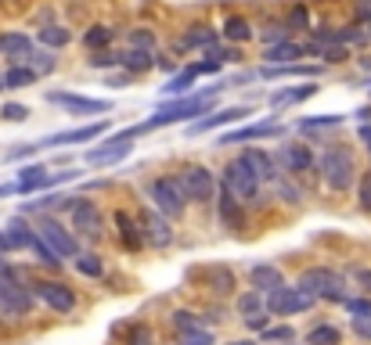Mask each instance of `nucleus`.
Returning a JSON list of instances; mask_svg holds the SVG:
<instances>
[{
  "label": "nucleus",
  "instance_id": "23",
  "mask_svg": "<svg viewBox=\"0 0 371 345\" xmlns=\"http://www.w3.org/2000/svg\"><path fill=\"white\" fill-rule=\"evenodd\" d=\"M249 280H253V288L263 292V295H270V292H277V288H285L282 270H277V266H267V263L253 266V270H249Z\"/></svg>",
  "mask_w": 371,
  "mask_h": 345
},
{
  "label": "nucleus",
  "instance_id": "34",
  "mask_svg": "<svg viewBox=\"0 0 371 345\" xmlns=\"http://www.w3.org/2000/svg\"><path fill=\"white\" fill-rule=\"evenodd\" d=\"M69 40H73V33H69L65 25H54V22H51V25L40 29V44H47V47H65Z\"/></svg>",
  "mask_w": 371,
  "mask_h": 345
},
{
  "label": "nucleus",
  "instance_id": "20",
  "mask_svg": "<svg viewBox=\"0 0 371 345\" xmlns=\"http://www.w3.org/2000/svg\"><path fill=\"white\" fill-rule=\"evenodd\" d=\"M277 162H282L289 173H306L314 166V155L306 144H285L282 151H277Z\"/></svg>",
  "mask_w": 371,
  "mask_h": 345
},
{
  "label": "nucleus",
  "instance_id": "4",
  "mask_svg": "<svg viewBox=\"0 0 371 345\" xmlns=\"http://www.w3.org/2000/svg\"><path fill=\"white\" fill-rule=\"evenodd\" d=\"M296 288H303L310 299L346 302V280H343V273H335V270H328V266H314V270H306V273L299 277V285H296Z\"/></svg>",
  "mask_w": 371,
  "mask_h": 345
},
{
  "label": "nucleus",
  "instance_id": "33",
  "mask_svg": "<svg viewBox=\"0 0 371 345\" xmlns=\"http://www.w3.org/2000/svg\"><path fill=\"white\" fill-rule=\"evenodd\" d=\"M195 65L191 69H184V72H177L166 86H163V93H173V98H188V93H191V83H195Z\"/></svg>",
  "mask_w": 371,
  "mask_h": 345
},
{
  "label": "nucleus",
  "instance_id": "57",
  "mask_svg": "<svg viewBox=\"0 0 371 345\" xmlns=\"http://www.w3.org/2000/svg\"><path fill=\"white\" fill-rule=\"evenodd\" d=\"M0 280H18L15 266H11V263H4V259H0Z\"/></svg>",
  "mask_w": 371,
  "mask_h": 345
},
{
  "label": "nucleus",
  "instance_id": "24",
  "mask_svg": "<svg viewBox=\"0 0 371 345\" xmlns=\"http://www.w3.org/2000/svg\"><path fill=\"white\" fill-rule=\"evenodd\" d=\"M306 54V47L303 44H292V40H285V44H274V47H267L263 51V58L270 61V65H296V61Z\"/></svg>",
  "mask_w": 371,
  "mask_h": 345
},
{
  "label": "nucleus",
  "instance_id": "46",
  "mask_svg": "<svg viewBox=\"0 0 371 345\" xmlns=\"http://www.w3.org/2000/svg\"><path fill=\"white\" fill-rule=\"evenodd\" d=\"M0 115H4L8 122H25L29 119V108L25 105H4V108H0Z\"/></svg>",
  "mask_w": 371,
  "mask_h": 345
},
{
  "label": "nucleus",
  "instance_id": "21",
  "mask_svg": "<svg viewBox=\"0 0 371 345\" xmlns=\"http://www.w3.org/2000/svg\"><path fill=\"white\" fill-rule=\"evenodd\" d=\"M54 173H47L44 166H25L22 176H18V195H33V191H44V187H54Z\"/></svg>",
  "mask_w": 371,
  "mask_h": 345
},
{
  "label": "nucleus",
  "instance_id": "9",
  "mask_svg": "<svg viewBox=\"0 0 371 345\" xmlns=\"http://www.w3.org/2000/svg\"><path fill=\"white\" fill-rule=\"evenodd\" d=\"M51 105H61L73 115H94V112H108L112 101H101V98H80V93H69V90H51L47 93Z\"/></svg>",
  "mask_w": 371,
  "mask_h": 345
},
{
  "label": "nucleus",
  "instance_id": "52",
  "mask_svg": "<svg viewBox=\"0 0 371 345\" xmlns=\"http://www.w3.org/2000/svg\"><path fill=\"white\" fill-rule=\"evenodd\" d=\"M90 65H94V69H108V65H119V54H94V58H90Z\"/></svg>",
  "mask_w": 371,
  "mask_h": 345
},
{
  "label": "nucleus",
  "instance_id": "27",
  "mask_svg": "<svg viewBox=\"0 0 371 345\" xmlns=\"http://www.w3.org/2000/svg\"><path fill=\"white\" fill-rule=\"evenodd\" d=\"M220 219H224V227L227 230H241L245 227V216H241V205H238V198L224 187V195H220Z\"/></svg>",
  "mask_w": 371,
  "mask_h": 345
},
{
  "label": "nucleus",
  "instance_id": "49",
  "mask_svg": "<svg viewBox=\"0 0 371 345\" xmlns=\"http://www.w3.org/2000/svg\"><path fill=\"white\" fill-rule=\"evenodd\" d=\"M270 317H274V313H270V309H263V313H256V317H249L245 324H249L253 331H260V334H263V331L270 327Z\"/></svg>",
  "mask_w": 371,
  "mask_h": 345
},
{
  "label": "nucleus",
  "instance_id": "35",
  "mask_svg": "<svg viewBox=\"0 0 371 345\" xmlns=\"http://www.w3.org/2000/svg\"><path fill=\"white\" fill-rule=\"evenodd\" d=\"M112 37H115V29H108V25H90L87 33H83V44L94 51V47H108Z\"/></svg>",
  "mask_w": 371,
  "mask_h": 345
},
{
  "label": "nucleus",
  "instance_id": "51",
  "mask_svg": "<svg viewBox=\"0 0 371 345\" xmlns=\"http://www.w3.org/2000/svg\"><path fill=\"white\" fill-rule=\"evenodd\" d=\"M220 65H224L220 58H206V61H199V65H195V72L199 76H213V72H220Z\"/></svg>",
  "mask_w": 371,
  "mask_h": 345
},
{
  "label": "nucleus",
  "instance_id": "15",
  "mask_svg": "<svg viewBox=\"0 0 371 345\" xmlns=\"http://www.w3.org/2000/svg\"><path fill=\"white\" fill-rule=\"evenodd\" d=\"M112 219H115V234H119V245L127 248V252H141V248L148 245V241H144V230H141V219H134L130 212H122V209H119Z\"/></svg>",
  "mask_w": 371,
  "mask_h": 345
},
{
  "label": "nucleus",
  "instance_id": "7",
  "mask_svg": "<svg viewBox=\"0 0 371 345\" xmlns=\"http://www.w3.org/2000/svg\"><path fill=\"white\" fill-rule=\"evenodd\" d=\"M310 306H314V299L303 288H277V292L267 295V309L274 317H296V313H306Z\"/></svg>",
  "mask_w": 371,
  "mask_h": 345
},
{
  "label": "nucleus",
  "instance_id": "6",
  "mask_svg": "<svg viewBox=\"0 0 371 345\" xmlns=\"http://www.w3.org/2000/svg\"><path fill=\"white\" fill-rule=\"evenodd\" d=\"M33 230H37V234H40V237H44V241L51 245V248H54L61 263H65V259H73V263H76V256H80L76 234H73V230H65V227L58 223V219H51V216H40Z\"/></svg>",
  "mask_w": 371,
  "mask_h": 345
},
{
  "label": "nucleus",
  "instance_id": "53",
  "mask_svg": "<svg viewBox=\"0 0 371 345\" xmlns=\"http://www.w3.org/2000/svg\"><path fill=\"white\" fill-rule=\"evenodd\" d=\"M353 280L364 288V295H371V270H364V266H357L353 270Z\"/></svg>",
  "mask_w": 371,
  "mask_h": 345
},
{
  "label": "nucleus",
  "instance_id": "32",
  "mask_svg": "<svg viewBox=\"0 0 371 345\" xmlns=\"http://www.w3.org/2000/svg\"><path fill=\"white\" fill-rule=\"evenodd\" d=\"M224 37H227L231 44H245V40H253V25L245 22L241 15H231V18L224 22Z\"/></svg>",
  "mask_w": 371,
  "mask_h": 345
},
{
  "label": "nucleus",
  "instance_id": "17",
  "mask_svg": "<svg viewBox=\"0 0 371 345\" xmlns=\"http://www.w3.org/2000/svg\"><path fill=\"white\" fill-rule=\"evenodd\" d=\"M0 54H4L11 65H22V61L33 58V40L25 33H0Z\"/></svg>",
  "mask_w": 371,
  "mask_h": 345
},
{
  "label": "nucleus",
  "instance_id": "8",
  "mask_svg": "<svg viewBox=\"0 0 371 345\" xmlns=\"http://www.w3.org/2000/svg\"><path fill=\"white\" fill-rule=\"evenodd\" d=\"M33 309V292L22 288L18 280H0V313L4 317H25Z\"/></svg>",
  "mask_w": 371,
  "mask_h": 345
},
{
  "label": "nucleus",
  "instance_id": "31",
  "mask_svg": "<svg viewBox=\"0 0 371 345\" xmlns=\"http://www.w3.org/2000/svg\"><path fill=\"white\" fill-rule=\"evenodd\" d=\"M40 76L33 72V69H29V65H11L8 72H4V86L8 90H22V86H33Z\"/></svg>",
  "mask_w": 371,
  "mask_h": 345
},
{
  "label": "nucleus",
  "instance_id": "18",
  "mask_svg": "<svg viewBox=\"0 0 371 345\" xmlns=\"http://www.w3.org/2000/svg\"><path fill=\"white\" fill-rule=\"evenodd\" d=\"M206 285H209V292H213L216 299H227V295H234V288H238V277H234L231 266L216 263V266L206 270Z\"/></svg>",
  "mask_w": 371,
  "mask_h": 345
},
{
  "label": "nucleus",
  "instance_id": "16",
  "mask_svg": "<svg viewBox=\"0 0 371 345\" xmlns=\"http://www.w3.org/2000/svg\"><path fill=\"white\" fill-rule=\"evenodd\" d=\"M108 130V122H90V126H80V130H69V134H51L44 141H37L40 148H61V144H83V141H98L101 134Z\"/></svg>",
  "mask_w": 371,
  "mask_h": 345
},
{
  "label": "nucleus",
  "instance_id": "22",
  "mask_svg": "<svg viewBox=\"0 0 371 345\" xmlns=\"http://www.w3.org/2000/svg\"><path fill=\"white\" fill-rule=\"evenodd\" d=\"M245 115H253V108H224V112H216V115H206V119H199V122H191V134H209V130H216V126H224V122H238V119H245Z\"/></svg>",
  "mask_w": 371,
  "mask_h": 345
},
{
  "label": "nucleus",
  "instance_id": "11",
  "mask_svg": "<svg viewBox=\"0 0 371 345\" xmlns=\"http://www.w3.org/2000/svg\"><path fill=\"white\" fill-rule=\"evenodd\" d=\"M180 180H184V187H188V198H191V202H202V205L213 202V195H216V176H213L206 166H188Z\"/></svg>",
  "mask_w": 371,
  "mask_h": 345
},
{
  "label": "nucleus",
  "instance_id": "37",
  "mask_svg": "<svg viewBox=\"0 0 371 345\" xmlns=\"http://www.w3.org/2000/svg\"><path fill=\"white\" fill-rule=\"evenodd\" d=\"M76 270H80L83 277H101V273H105V263H101V256H94V252H80V256H76Z\"/></svg>",
  "mask_w": 371,
  "mask_h": 345
},
{
  "label": "nucleus",
  "instance_id": "48",
  "mask_svg": "<svg viewBox=\"0 0 371 345\" xmlns=\"http://www.w3.org/2000/svg\"><path fill=\"white\" fill-rule=\"evenodd\" d=\"M289 338H296L292 327H267L263 331V341H289Z\"/></svg>",
  "mask_w": 371,
  "mask_h": 345
},
{
  "label": "nucleus",
  "instance_id": "60",
  "mask_svg": "<svg viewBox=\"0 0 371 345\" xmlns=\"http://www.w3.org/2000/svg\"><path fill=\"white\" fill-rule=\"evenodd\" d=\"M4 4H8V0H4ZM11 4H18V0H11Z\"/></svg>",
  "mask_w": 371,
  "mask_h": 345
},
{
  "label": "nucleus",
  "instance_id": "13",
  "mask_svg": "<svg viewBox=\"0 0 371 345\" xmlns=\"http://www.w3.org/2000/svg\"><path fill=\"white\" fill-rule=\"evenodd\" d=\"M33 288L54 313H73L76 309V292L69 285H61V280H37Z\"/></svg>",
  "mask_w": 371,
  "mask_h": 345
},
{
  "label": "nucleus",
  "instance_id": "41",
  "mask_svg": "<svg viewBox=\"0 0 371 345\" xmlns=\"http://www.w3.org/2000/svg\"><path fill=\"white\" fill-rule=\"evenodd\" d=\"M343 115H317V119H303L299 130H328V126H339Z\"/></svg>",
  "mask_w": 371,
  "mask_h": 345
},
{
  "label": "nucleus",
  "instance_id": "26",
  "mask_svg": "<svg viewBox=\"0 0 371 345\" xmlns=\"http://www.w3.org/2000/svg\"><path fill=\"white\" fill-rule=\"evenodd\" d=\"M241 159H245V162H249V166L256 169V176H260V180H267V183H274V180H277V162L270 159L267 151H256V148H249V151L241 155Z\"/></svg>",
  "mask_w": 371,
  "mask_h": 345
},
{
  "label": "nucleus",
  "instance_id": "10",
  "mask_svg": "<svg viewBox=\"0 0 371 345\" xmlns=\"http://www.w3.org/2000/svg\"><path fill=\"white\" fill-rule=\"evenodd\" d=\"M130 151H134V141H130L127 134H119V137H112V141H105V144H98V148H90V151H87V166H112V162H122Z\"/></svg>",
  "mask_w": 371,
  "mask_h": 345
},
{
  "label": "nucleus",
  "instance_id": "1",
  "mask_svg": "<svg viewBox=\"0 0 371 345\" xmlns=\"http://www.w3.org/2000/svg\"><path fill=\"white\" fill-rule=\"evenodd\" d=\"M220 90H224V86H213V90H202V93H188V98H180V101H173V105L159 108L151 119H144L141 126H134V130H127V134H130V137H137V134L159 130V126H173V122H188V119H195V115L209 112V108H213V98H216Z\"/></svg>",
  "mask_w": 371,
  "mask_h": 345
},
{
  "label": "nucleus",
  "instance_id": "44",
  "mask_svg": "<svg viewBox=\"0 0 371 345\" xmlns=\"http://www.w3.org/2000/svg\"><path fill=\"white\" fill-rule=\"evenodd\" d=\"M180 345H213V331L202 327V331H191V334H180Z\"/></svg>",
  "mask_w": 371,
  "mask_h": 345
},
{
  "label": "nucleus",
  "instance_id": "54",
  "mask_svg": "<svg viewBox=\"0 0 371 345\" xmlns=\"http://www.w3.org/2000/svg\"><path fill=\"white\" fill-rule=\"evenodd\" d=\"M350 320H353V331L360 338H371V317H350Z\"/></svg>",
  "mask_w": 371,
  "mask_h": 345
},
{
  "label": "nucleus",
  "instance_id": "39",
  "mask_svg": "<svg viewBox=\"0 0 371 345\" xmlns=\"http://www.w3.org/2000/svg\"><path fill=\"white\" fill-rule=\"evenodd\" d=\"M306 345H339V331L332 324H321V327H314L310 334H306Z\"/></svg>",
  "mask_w": 371,
  "mask_h": 345
},
{
  "label": "nucleus",
  "instance_id": "25",
  "mask_svg": "<svg viewBox=\"0 0 371 345\" xmlns=\"http://www.w3.org/2000/svg\"><path fill=\"white\" fill-rule=\"evenodd\" d=\"M314 93H317V83H314V79H306L303 86L270 93V105H274V108H282V105H299V101H306V98H314Z\"/></svg>",
  "mask_w": 371,
  "mask_h": 345
},
{
  "label": "nucleus",
  "instance_id": "45",
  "mask_svg": "<svg viewBox=\"0 0 371 345\" xmlns=\"http://www.w3.org/2000/svg\"><path fill=\"white\" fill-rule=\"evenodd\" d=\"M127 345H151V327H144V324L130 327V334H127Z\"/></svg>",
  "mask_w": 371,
  "mask_h": 345
},
{
  "label": "nucleus",
  "instance_id": "29",
  "mask_svg": "<svg viewBox=\"0 0 371 345\" xmlns=\"http://www.w3.org/2000/svg\"><path fill=\"white\" fill-rule=\"evenodd\" d=\"M267 309V295L263 292H245V295H238V313H241V320H249V317H256V313H263Z\"/></svg>",
  "mask_w": 371,
  "mask_h": 345
},
{
  "label": "nucleus",
  "instance_id": "2",
  "mask_svg": "<svg viewBox=\"0 0 371 345\" xmlns=\"http://www.w3.org/2000/svg\"><path fill=\"white\" fill-rule=\"evenodd\" d=\"M148 198L156 205V212H163L166 219H177L188 209V187H184L180 176H159L156 183H148Z\"/></svg>",
  "mask_w": 371,
  "mask_h": 345
},
{
  "label": "nucleus",
  "instance_id": "19",
  "mask_svg": "<svg viewBox=\"0 0 371 345\" xmlns=\"http://www.w3.org/2000/svg\"><path fill=\"white\" fill-rule=\"evenodd\" d=\"M282 126L277 122H253V126H241L231 134H220V144H245V141H260V137H277Z\"/></svg>",
  "mask_w": 371,
  "mask_h": 345
},
{
  "label": "nucleus",
  "instance_id": "59",
  "mask_svg": "<svg viewBox=\"0 0 371 345\" xmlns=\"http://www.w3.org/2000/svg\"><path fill=\"white\" fill-rule=\"evenodd\" d=\"M0 90H4V76H0Z\"/></svg>",
  "mask_w": 371,
  "mask_h": 345
},
{
  "label": "nucleus",
  "instance_id": "3",
  "mask_svg": "<svg viewBox=\"0 0 371 345\" xmlns=\"http://www.w3.org/2000/svg\"><path fill=\"white\" fill-rule=\"evenodd\" d=\"M317 169H321L325 183L332 187L335 195L350 191V187H353V180H357V166H353V155H350L346 148H328V151L321 155V159H317Z\"/></svg>",
  "mask_w": 371,
  "mask_h": 345
},
{
  "label": "nucleus",
  "instance_id": "42",
  "mask_svg": "<svg viewBox=\"0 0 371 345\" xmlns=\"http://www.w3.org/2000/svg\"><path fill=\"white\" fill-rule=\"evenodd\" d=\"M130 44H134V51H151V47H156V33H148V29H134Z\"/></svg>",
  "mask_w": 371,
  "mask_h": 345
},
{
  "label": "nucleus",
  "instance_id": "55",
  "mask_svg": "<svg viewBox=\"0 0 371 345\" xmlns=\"http://www.w3.org/2000/svg\"><path fill=\"white\" fill-rule=\"evenodd\" d=\"M353 15H357V22H367V25H371V0H357Z\"/></svg>",
  "mask_w": 371,
  "mask_h": 345
},
{
  "label": "nucleus",
  "instance_id": "36",
  "mask_svg": "<svg viewBox=\"0 0 371 345\" xmlns=\"http://www.w3.org/2000/svg\"><path fill=\"white\" fill-rule=\"evenodd\" d=\"M173 327H177L180 334H191V331H202V327H209V324L199 320L195 313H188V309H177V313H173Z\"/></svg>",
  "mask_w": 371,
  "mask_h": 345
},
{
  "label": "nucleus",
  "instance_id": "47",
  "mask_svg": "<svg viewBox=\"0 0 371 345\" xmlns=\"http://www.w3.org/2000/svg\"><path fill=\"white\" fill-rule=\"evenodd\" d=\"M350 317H371V299H346Z\"/></svg>",
  "mask_w": 371,
  "mask_h": 345
},
{
  "label": "nucleus",
  "instance_id": "14",
  "mask_svg": "<svg viewBox=\"0 0 371 345\" xmlns=\"http://www.w3.org/2000/svg\"><path fill=\"white\" fill-rule=\"evenodd\" d=\"M141 230H144V241L151 248H170L173 245V227L163 212H144L141 216Z\"/></svg>",
  "mask_w": 371,
  "mask_h": 345
},
{
  "label": "nucleus",
  "instance_id": "61",
  "mask_svg": "<svg viewBox=\"0 0 371 345\" xmlns=\"http://www.w3.org/2000/svg\"><path fill=\"white\" fill-rule=\"evenodd\" d=\"M367 37H371V33H367Z\"/></svg>",
  "mask_w": 371,
  "mask_h": 345
},
{
  "label": "nucleus",
  "instance_id": "12",
  "mask_svg": "<svg viewBox=\"0 0 371 345\" xmlns=\"http://www.w3.org/2000/svg\"><path fill=\"white\" fill-rule=\"evenodd\" d=\"M69 223L76 234H87V237H101V209L94 202H83L76 198V205L69 209Z\"/></svg>",
  "mask_w": 371,
  "mask_h": 345
},
{
  "label": "nucleus",
  "instance_id": "43",
  "mask_svg": "<svg viewBox=\"0 0 371 345\" xmlns=\"http://www.w3.org/2000/svg\"><path fill=\"white\" fill-rule=\"evenodd\" d=\"M199 44H213V29H206V25H199L191 37H184V44L180 47H199Z\"/></svg>",
  "mask_w": 371,
  "mask_h": 345
},
{
  "label": "nucleus",
  "instance_id": "5",
  "mask_svg": "<svg viewBox=\"0 0 371 345\" xmlns=\"http://www.w3.org/2000/svg\"><path fill=\"white\" fill-rule=\"evenodd\" d=\"M224 187H227L238 202H253L260 195V176H256V169L245 162V159H234L224 169Z\"/></svg>",
  "mask_w": 371,
  "mask_h": 345
},
{
  "label": "nucleus",
  "instance_id": "30",
  "mask_svg": "<svg viewBox=\"0 0 371 345\" xmlns=\"http://www.w3.org/2000/svg\"><path fill=\"white\" fill-rule=\"evenodd\" d=\"M119 65L122 69H130V72H148L151 65H156V58H151V51H127V54H119Z\"/></svg>",
  "mask_w": 371,
  "mask_h": 345
},
{
  "label": "nucleus",
  "instance_id": "40",
  "mask_svg": "<svg viewBox=\"0 0 371 345\" xmlns=\"http://www.w3.org/2000/svg\"><path fill=\"white\" fill-rule=\"evenodd\" d=\"M29 61H33V65H29V69H33L37 76H47V72H54V65H58L51 51H37V54L29 58Z\"/></svg>",
  "mask_w": 371,
  "mask_h": 345
},
{
  "label": "nucleus",
  "instance_id": "56",
  "mask_svg": "<svg viewBox=\"0 0 371 345\" xmlns=\"http://www.w3.org/2000/svg\"><path fill=\"white\" fill-rule=\"evenodd\" d=\"M289 25H292V29H303V25H306V8H296V11L289 15Z\"/></svg>",
  "mask_w": 371,
  "mask_h": 345
},
{
  "label": "nucleus",
  "instance_id": "58",
  "mask_svg": "<svg viewBox=\"0 0 371 345\" xmlns=\"http://www.w3.org/2000/svg\"><path fill=\"white\" fill-rule=\"evenodd\" d=\"M227 345H256L253 338H238V341H227Z\"/></svg>",
  "mask_w": 371,
  "mask_h": 345
},
{
  "label": "nucleus",
  "instance_id": "38",
  "mask_svg": "<svg viewBox=\"0 0 371 345\" xmlns=\"http://www.w3.org/2000/svg\"><path fill=\"white\" fill-rule=\"evenodd\" d=\"M29 248H33V252H37V259H40L44 266H51V270H58V266H61V259H58V252H54V248H51V245H47V241H44L40 234L33 237V245H29Z\"/></svg>",
  "mask_w": 371,
  "mask_h": 345
},
{
  "label": "nucleus",
  "instance_id": "28",
  "mask_svg": "<svg viewBox=\"0 0 371 345\" xmlns=\"http://www.w3.org/2000/svg\"><path fill=\"white\" fill-rule=\"evenodd\" d=\"M260 76L263 79H277V76H303V79H317L321 76V65H299V61H296V65H274V69H260Z\"/></svg>",
  "mask_w": 371,
  "mask_h": 345
},
{
  "label": "nucleus",
  "instance_id": "50",
  "mask_svg": "<svg viewBox=\"0 0 371 345\" xmlns=\"http://www.w3.org/2000/svg\"><path fill=\"white\" fill-rule=\"evenodd\" d=\"M360 209L371 212V173L360 176Z\"/></svg>",
  "mask_w": 371,
  "mask_h": 345
}]
</instances>
